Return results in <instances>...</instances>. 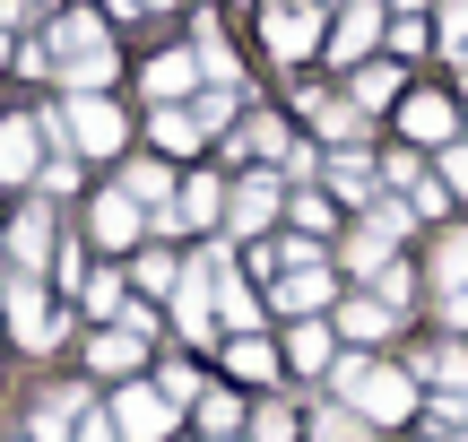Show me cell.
Listing matches in <instances>:
<instances>
[{
  "mask_svg": "<svg viewBox=\"0 0 468 442\" xmlns=\"http://www.w3.org/2000/svg\"><path fill=\"white\" fill-rule=\"evenodd\" d=\"M234 442H243V434H234Z\"/></svg>",
  "mask_w": 468,
  "mask_h": 442,
  "instance_id": "c3c4849f",
  "label": "cell"
},
{
  "mask_svg": "<svg viewBox=\"0 0 468 442\" xmlns=\"http://www.w3.org/2000/svg\"><path fill=\"white\" fill-rule=\"evenodd\" d=\"M330 330H338V339H347V347H382L390 330H399V312H390L382 295L365 287V295H338V321H330Z\"/></svg>",
  "mask_w": 468,
  "mask_h": 442,
  "instance_id": "603a6c76",
  "label": "cell"
},
{
  "mask_svg": "<svg viewBox=\"0 0 468 442\" xmlns=\"http://www.w3.org/2000/svg\"><path fill=\"white\" fill-rule=\"evenodd\" d=\"M52 52V87L61 96H113L122 79V44H113V17L96 9H52V26L35 35Z\"/></svg>",
  "mask_w": 468,
  "mask_h": 442,
  "instance_id": "6da1fadb",
  "label": "cell"
},
{
  "mask_svg": "<svg viewBox=\"0 0 468 442\" xmlns=\"http://www.w3.org/2000/svg\"><path fill=\"white\" fill-rule=\"evenodd\" d=\"M382 44H390V52H399V61H417V52H425V44H434V26H425V17H417V9H399V17H390V35H382Z\"/></svg>",
  "mask_w": 468,
  "mask_h": 442,
  "instance_id": "74e56055",
  "label": "cell"
},
{
  "mask_svg": "<svg viewBox=\"0 0 468 442\" xmlns=\"http://www.w3.org/2000/svg\"><path fill=\"white\" fill-rule=\"evenodd\" d=\"M347 104H356V113L399 104V61H382V52H373V61H356V69H347Z\"/></svg>",
  "mask_w": 468,
  "mask_h": 442,
  "instance_id": "f1b7e54d",
  "label": "cell"
},
{
  "mask_svg": "<svg viewBox=\"0 0 468 442\" xmlns=\"http://www.w3.org/2000/svg\"><path fill=\"white\" fill-rule=\"evenodd\" d=\"M165 235H226V174H183V191H174V208L156 217V243Z\"/></svg>",
  "mask_w": 468,
  "mask_h": 442,
  "instance_id": "9a60e30c",
  "label": "cell"
},
{
  "mask_svg": "<svg viewBox=\"0 0 468 442\" xmlns=\"http://www.w3.org/2000/svg\"><path fill=\"white\" fill-rule=\"evenodd\" d=\"M286 217V174L278 165H243L226 183V243H261Z\"/></svg>",
  "mask_w": 468,
  "mask_h": 442,
  "instance_id": "9c48e42d",
  "label": "cell"
},
{
  "mask_svg": "<svg viewBox=\"0 0 468 442\" xmlns=\"http://www.w3.org/2000/svg\"><path fill=\"white\" fill-rule=\"evenodd\" d=\"M295 104H303V113L321 121V139H330V148H356V139H365V113H356L347 96H321V87H295Z\"/></svg>",
  "mask_w": 468,
  "mask_h": 442,
  "instance_id": "83f0119b",
  "label": "cell"
},
{
  "mask_svg": "<svg viewBox=\"0 0 468 442\" xmlns=\"http://www.w3.org/2000/svg\"><path fill=\"white\" fill-rule=\"evenodd\" d=\"M148 347H156V339L104 321V330H87V339H79V364H87V382H96V391H113V382H139V374H148Z\"/></svg>",
  "mask_w": 468,
  "mask_h": 442,
  "instance_id": "5bb4252c",
  "label": "cell"
},
{
  "mask_svg": "<svg viewBox=\"0 0 468 442\" xmlns=\"http://www.w3.org/2000/svg\"><path fill=\"white\" fill-rule=\"evenodd\" d=\"M399 139H408V148H452V139H460V104L408 87V96H399Z\"/></svg>",
  "mask_w": 468,
  "mask_h": 442,
  "instance_id": "d6986e66",
  "label": "cell"
},
{
  "mask_svg": "<svg viewBox=\"0 0 468 442\" xmlns=\"http://www.w3.org/2000/svg\"><path fill=\"white\" fill-rule=\"evenodd\" d=\"M442 183L468 191V139H452V148H442Z\"/></svg>",
  "mask_w": 468,
  "mask_h": 442,
  "instance_id": "b9f144b4",
  "label": "cell"
},
{
  "mask_svg": "<svg viewBox=\"0 0 468 442\" xmlns=\"http://www.w3.org/2000/svg\"><path fill=\"white\" fill-rule=\"evenodd\" d=\"M243 442H303V416L286 408V399H251V416H243Z\"/></svg>",
  "mask_w": 468,
  "mask_h": 442,
  "instance_id": "836d02e7",
  "label": "cell"
},
{
  "mask_svg": "<svg viewBox=\"0 0 468 442\" xmlns=\"http://www.w3.org/2000/svg\"><path fill=\"white\" fill-rule=\"evenodd\" d=\"M0 382H9V356H0Z\"/></svg>",
  "mask_w": 468,
  "mask_h": 442,
  "instance_id": "7dc6e473",
  "label": "cell"
},
{
  "mask_svg": "<svg viewBox=\"0 0 468 442\" xmlns=\"http://www.w3.org/2000/svg\"><path fill=\"white\" fill-rule=\"evenodd\" d=\"M69 330H79V304H69L52 278H9L0 287V339L27 347V356H61Z\"/></svg>",
  "mask_w": 468,
  "mask_h": 442,
  "instance_id": "3957f363",
  "label": "cell"
},
{
  "mask_svg": "<svg viewBox=\"0 0 468 442\" xmlns=\"http://www.w3.org/2000/svg\"><path fill=\"white\" fill-rule=\"evenodd\" d=\"M382 35H390V9H382V0H338L321 61H330V69H356V61H373V44H382Z\"/></svg>",
  "mask_w": 468,
  "mask_h": 442,
  "instance_id": "e0dca14e",
  "label": "cell"
},
{
  "mask_svg": "<svg viewBox=\"0 0 468 442\" xmlns=\"http://www.w3.org/2000/svg\"><path fill=\"white\" fill-rule=\"evenodd\" d=\"M321 183H330V200H347V208H373V200H382V174H373L365 148H338L330 165H321Z\"/></svg>",
  "mask_w": 468,
  "mask_h": 442,
  "instance_id": "484cf974",
  "label": "cell"
},
{
  "mask_svg": "<svg viewBox=\"0 0 468 442\" xmlns=\"http://www.w3.org/2000/svg\"><path fill=\"white\" fill-rule=\"evenodd\" d=\"M286 226L321 243V235L338 226V200H330V191H313V183H295V191H286Z\"/></svg>",
  "mask_w": 468,
  "mask_h": 442,
  "instance_id": "1f68e13d",
  "label": "cell"
},
{
  "mask_svg": "<svg viewBox=\"0 0 468 442\" xmlns=\"http://www.w3.org/2000/svg\"><path fill=\"white\" fill-rule=\"evenodd\" d=\"M399 9H425V0H399Z\"/></svg>",
  "mask_w": 468,
  "mask_h": 442,
  "instance_id": "bcb514c9",
  "label": "cell"
},
{
  "mask_svg": "<svg viewBox=\"0 0 468 442\" xmlns=\"http://www.w3.org/2000/svg\"><path fill=\"white\" fill-rule=\"evenodd\" d=\"M96 382H44V391L27 399V416H17V434L27 442H79V416L96 408Z\"/></svg>",
  "mask_w": 468,
  "mask_h": 442,
  "instance_id": "7c38bea8",
  "label": "cell"
},
{
  "mask_svg": "<svg viewBox=\"0 0 468 442\" xmlns=\"http://www.w3.org/2000/svg\"><path fill=\"white\" fill-rule=\"evenodd\" d=\"M218 364H226V382H234V391H269V382L286 374L278 339H261V330H243V339H218Z\"/></svg>",
  "mask_w": 468,
  "mask_h": 442,
  "instance_id": "ffe728a7",
  "label": "cell"
},
{
  "mask_svg": "<svg viewBox=\"0 0 468 442\" xmlns=\"http://www.w3.org/2000/svg\"><path fill=\"white\" fill-rule=\"evenodd\" d=\"M261 44L278 69H303L330 44V0H261Z\"/></svg>",
  "mask_w": 468,
  "mask_h": 442,
  "instance_id": "52a82bcc",
  "label": "cell"
},
{
  "mask_svg": "<svg viewBox=\"0 0 468 442\" xmlns=\"http://www.w3.org/2000/svg\"><path fill=\"white\" fill-rule=\"evenodd\" d=\"M408 226H417V208L382 191V200H373L365 217H356V235L338 243V269H356V278H382L390 260H399V235H408Z\"/></svg>",
  "mask_w": 468,
  "mask_h": 442,
  "instance_id": "ba28073f",
  "label": "cell"
},
{
  "mask_svg": "<svg viewBox=\"0 0 468 442\" xmlns=\"http://www.w3.org/2000/svg\"><path fill=\"white\" fill-rule=\"evenodd\" d=\"M200 52H191V44H165V52H148V61H139V96H148V104H191V96H200Z\"/></svg>",
  "mask_w": 468,
  "mask_h": 442,
  "instance_id": "ac0fdd59",
  "label": "cell"
},
{
  "mask_svg": "<svg viewBox=\"0 0 468 442\" xmlns=\"http://www.w3.org/2000/svg\"><path fill=\"white\" fill-rule=\"evenodd\" d=\"M303 442H373V426H365L356 408H338V399H330V408H321L313 426H303Z\"/></svg>",
  "mask_w": 468,
  "mask_h": 442,
  "instance_id": "d590c367",
  "label": "cell"
},
{
  "mask_svg": "<svg viewBox=\"0 0 468 442\" xmlns=\"http://www.w3.org/2000/svg\"><path fill=\"white\" fill-rule=\"evenodd\" d=\"M365 287L382 295L390 312H408V304H417V269H408V260H390V269H382V278H365Z\"/></svg>",
  "mask_w": 468,
  "mask_h": 442,
  "instance_id": "f35d334b",
  "label": "cell"
},
{
  "mask_svg": "<svg viewBox=\"0 0 468 442\" xmlns=\"http://www.w3.org/2000/svg\"><path fill=\"white\" fill-rule=\"evenodd\" d=\"M69 304H79L96 330H104V321H122V304H131V269H87V287L69 295Z\"/></svg>",
  "mask_w": 468,
  "mask_h": 442,
  "instance_id": "f546056e",
  "label": "cell"
},
{
  "mask_svg": "<svg viewBox=\"0 0 468 442\" xmlns=\"http://www.w3.org/2000/svg\"><path fill=\"white\" fill-rule=\"evenodd\" d=\"M183 269H191V260L183 252H174V243H139V252H131V295H148V304H165V295L174 287H183Z\"/></svg>",
  "mask_w": 468,
  "mask_h": 442,
  "instance_id": "d4e9b609",
  "label": "cell"
},
{
  "mask_svg": "<svg viewBox=\"0 0 468 442\" xmlns=\"http://www.w3.org/2000/svg\"><path fill=\"white\" fill-rule=\"evenodd\" d=\"M330 399L356 408L382 434V426H408V416H417V374H408V364H382L373 347H347V356L330 364Z\"/></svg>",
  "mask_w": 468,
  "mask_h": 442,
  "instance_id": "7a4b0ae2",
  "label": "cell"
},
{
  "mask_svg": "<svg viewBox=\"0 0 468 442\" xmlns=\"http://www.w3.org/2000/svg\"><path fill=\"white\" fill-rule=\"evenodd\" d=\"M61 208L44 200V191H27V200L0 217V252H9V278H52V252H61Z\"/></svg>",
  "mask_w": 468,
  "mask_h": 442,
  "instance_id": "5b68a950",
  "label": "cell"
},
{
  "mask_svg": "<svg viewBox=\"0 0 468 442\" xmlns=\"http://www.w3.org/2000/svg\"><path fill=\"white\" fill-rule=\"evenodd\" d=\"M408 374H417V382H434V391H468V347H460V339L417 347V356H408Z\"/></svg>",
  "mask_w": 468,
  "mask_h": 442,
  "instance_id": "4dcf8cb0",
  "label": "cell"
},
{
  "mask_svg": "<svg viewBox=\"0 0 468 442\" xmlns=\"http://www.w3.org/2000/svg\"><path fill=\"white\" fill-rule=\"evenodd\" d=\"M165 321H174V339H183V347H218L226 339V330H218V278H208L200 260H191L183 287L165 295Z\"/></svg>",
  "mask_w": 468,
  "mask_h": 442,
  "instance_id": "2e32d148",
  "label": "cell"
},
{
  "mask_svg": "<svg viewBox=\"0 0 468 442\" xmlns=\"http://www.w3.org/2000/svg\"><path fill=\"white\" fill-rule=\"evenodd\" d=\"M52 165V121L44 104L27 113H0V191H35V174Z\"/></svg>",
  "mask_w": 468,
  "mask_h": 442,
  "instance_id": "8fae6325",
  "label": "cell"
},
{
  "mask_svg": "<svg viewBox=\"0 0 468 442\" xmlns=\"http://www.w3.org/2000/svg\"><path fill=\"white\" fill-rule=\"evenodd\" d=\"M35 183H44V200H52V208H61V200H87V165H79V156H69V148L52 156V165L35 174Z\"/></svg>",
  "mask_w": 468,
  "mask_h": 442,
  "instance_id": "8d00e7d4",
  "label": "cell"
},
{
  "mask_svg": "<svg viewBox=\"0 0 468 442\" xmlns=\"http://www.w3.org/2000/svg\"><path fill=\"white\" fill-rule=\"evenodd\" d=\"M52 121V156H79V165H113V156H131V113H122L113 96H52L44 104Z\"/></svg>",
  "mask_w": 468,
  "mask_h": 442,
  "instance_id": "277c9868",
  "label": "cell"
},
{
  "mask_svg": "<svg viewBox=\"0 0 468 442\" xmlns=\"http://www.w3.org/2000/svg\"><path fill=\"white\" fill-rule=\"evenodd\" d=\"M122 191H131L139 208H148V226L174 208V191H183V165H165V156H122V174H113Z\"/></svg>",
  "mask_w": 468,
  "mask_h": 442,
  "instance_id": "7402d4cb",
  "label": "cell"
},
{
  "mask_svg": "<svg viewBox=\"0 0 468 442\" xmlns=\"http://www.w3.org/2000/svg\"><path fill=\"white\" fill-rule=\"evenodd\" d=\"M200 148H208V131H200V113H191V104H148V156L191 165Z\"/></svg>",
  "mask_w": 468,
  "mask_h": 442,
  "instance_id": "44dd1931",
  "label": "cell"
},
{
  "mask_svg": "<svg viewBox=\"0 0 468 442\" xmlns=\"http://www.w3.org/2000/svg\"><path fill=\"white\" fill-rule=\"evenodd\" d=\"M148 382H156V391H165V399H174L183 416L200 408V391H208V382H200V364H191V356H156V364H148Z\"/></svg>",
  "mask_w": 468,
  "mask_h": 442,
  "instance_id": "d6a6232c",
  "label": "cell"
},
{
  "mask_svg": "<svg viewBox=\"0 0 468 442\" xmlns=\"http://www.w3.org/2000/svg\"><path fill=\"white\" fill-rule=\"evenodd\" d=\"M243 416H251V399L234 391V382H208L200 408H191V426H200V442H234V434H243Z\"/></svg>",
  "mask_w": 468,
  "mask_h": 442,
  "instance_id": "4316f807",
  "label": "cell"
},
{
  "mask_svg": "<svg viewBox=\"0 0 468 442\" xmlns=\"http://www.w3.org/2000/svg\"><path fill=\"white\" fill-rule=\"evenodd\" d=\"M408 208H417V217H452V183H442V174H417V183H408Z\"/></svg>",
  "mask_w": 468,
  "mask_h": 442,
  "instance_id": "ab89813d",
  "label": "cell"
},
{
  "mask_svg": "<svg viewBox=\"0 0 468 442\" xmlns=\"http://www.w3.org/2000/svg\"><path fill=\"white\" fill-rule=\"evenodd\" d=\"M0 442H27V434H17V426H9V434H0Z\"/></svg>",
  "mask_w": 468,
  "mask_h": 442,
  "instance_id": "f6af8a7d",
  "label": "cell"
},
{
  "mask_svg": "<svg viewBox=\"0 0 468 442\" xmlns=\"http://www.w3.org/2000/svg\"><path fill=\"white\" fill-rule=\"evenodd\" d=\"M434 35H442V52H468V0H442V17H434Z\"/></svg>",
  "mask_w": 468,
  "mask_h": 442,
  "instance_id": "60d3db41",
  "label": "cell"
},
{
  "mask_svg": "<svg viewBox=\"0 0 468 442\" xmlns=\"http://www.w3.org/2000/svg\"><path fill=\"white\" fill-rule=\"evenodd\" d=\"M434 287L442 295L468 287V226H442V243H434Z\"/></svg>",
  "mask_w": 468,
  "mask_h": 442,
  "instance_id": "e575fe53",
  "label": "cell"
},
{
  "mask_svg": "<svg viewBox=\"0 0 468 442\" xmlns=\"http://www.w3.org/2000/svg\"><path fill=\"white\" fill-rule=\"evenodd\" d=\"M79 235H87V252H104V260H131L139 243L156 235V226H148V208H139L122 183H104V191H87V200H79Z\"/></svg>",
  "mask_w": 468,
  "mask_h": 442,
  "instance_id": "8992f818",
  "label": "cell"
},
{
  "mask_svg": "<svg viewBox=\"0 0 468 442\" xmlns=\"http://www.w3.org/2000/svg\"><path fill=\"white\" fill-rule=\"evenodd\" d=\"M278 356H286V374H303V382H330V364H338V330L330 321H295V330H286V339H278Z\"/></svg>",
  "mask_w": 468,
  "mask_h": 442,
  "instance_id": "cb8c5ba5",
  "label": "cell"
},
{
  "mask_svg": "<svg viewBox=\"0 0 468 442\" xmlns=\"http://www.w3.org/2000/svg\"><path fill=\"white\" fill-rule=\"evenodd\" d=\"M261 295L286 321H321V312H338V269H330V252H321V260H303V269H278Z\"/></svg>",
  "mask_w": 468,
  "mask_h": 442,
  "instance_id": "4fadbf2b",
  "label": "cell"
},
{
  "mask_svg": "<svg viewBox=\"0 0 468 442\" xmlns=\"http://www.w3.org/2000/svg\"><path fill=\"white\" fill-rule=\"evenodd\" d=\"M442 321H452V330H468V287H452V295H442Z\"/></svg>",
  "mask_w": 468,
  "mask_h": 442,
  "instance_id": "7bdbcfd3",
  "label": "cell"
},
{
  "mask_svg": "<svg viewBox=\"0 0 468 442\" xmlns=\"http://www.w3.org/2000/svg\"><path fill=\"white\" fill-rule=\"evenodd\" d=\"M139 9H183V0H139Z\"/></svg>",
  "mask_w": 468,
  "mask_h": 442,
  "instance_id": "ee69618b",
  "label": "cell"
},
{
  "mask_svg": "<svg viewBox=\"0 0 468 442\" xmlns=\"http://www.w3.org/2000/svg\"><path fill=\"white\" fill-rule=\"evenodd\" d=\"M104 416H113L122 442H183V408H174L148 374H139V382H113V391H104Z\"/></svg>",
  "mask_w": 468,
  "mask_h": 442,
  "instance_id": "30bf717a",
  "label": "cell"
}]
</instances>
